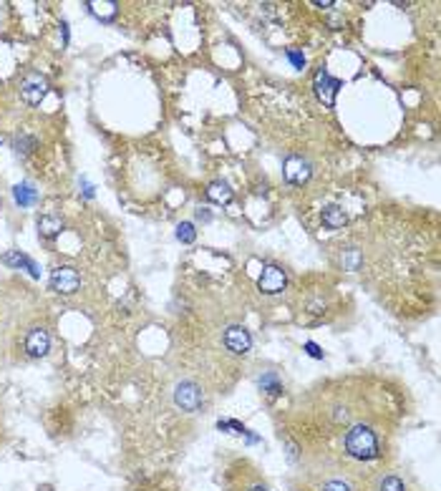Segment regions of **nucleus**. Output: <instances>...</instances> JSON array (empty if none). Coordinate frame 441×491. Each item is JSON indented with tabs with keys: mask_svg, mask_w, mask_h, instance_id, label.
Masks as SVG:
<instances>
[{
	"mask_svg": "<svg viewBox=\"0 0 441 491\" xmlns=\"http://www.w3.org/2000/svg\"><path fill=\"white\" fill-rule=\"evenodd\" d=\"M207 199L214 204H229L232 202V189H229L224 182H212L207 187Z\"/></svg>",
	"mask_w": 441,
	"mask_h": 491,
	"instance_id": "nucleus-11",
	"label": "nucleus"
},
{
	"mask_svg": "<svg viewBox=\"0 0 441 491\" xmlns=\"http://www.w3.org/2000/svg\"><path fill=\"white\" fill-rule=\"evenodd\" d=\"M48 348H51V338H48V333L43 330V328H33L26 338L28 355H33V358H43V355L48 353Z\"/></svg>",
	"mask_w": 441,
	"mask_h": 491,
	"instance_id": "nucleus-9",
	"label": "nucleus"
},
{
	"mask_svg": "<svg viewBox=\"0 0 441 491\" xmlns=\"http://www.w3.org/2000/svg\"><path fill=\"white\" fill-rule=\"evenodd\" d=\"M287 56H290V61H292V64H295V66H298V69H303V56L295 54V51H290V54H287Z\"/></svg>",
	"mask_w": 441,
	"mask_h": 491,
	"instance_id": "nucleus-20",
	"label": "nucleus"
},
{
	"mask_svg": "<svg viewBox=\"0 0 441 491\" xmlns=\"http://www.w3.org/2000/svg\"><path fill=\"white\" fill-rule=\"evenodd\" d=\"M282 171H285V179L290 184H305L310 179V164L303 156H287L282 161Z\"/></svg>",
	"mask_w": 441,
	"mask_h": 491,
	"instance_id": "nucleus-5",
	"label": "nucleus"
},
{
	"mask_svg": "<svg viewBox=\"0 0 441 491\" xmlns=\"http://www.w3.org/2000/svg\"><path fill=\"white\" fill-rule=\"evenodd\" d=\"M46 91H48V83H46V79H43L41 74H28L26 79H23L21 93H23V98H26L28 103H33V106L43 101Z\"/></svg>",
	"mask_w": 441,
	"mask_h": 491,
	"instance_id": "nucleus-4",
	"label": "nucleus"
},
{
	"mask_svg": "<svg viewBox=\"0 0 441 491\" xmlns=\"http://www.w3.org/2000/svg\"><path fill=\"white\" fill-rule=\"evenodd\" d=\"M340 88V81L330 79L328 71H315V93H318V98L325 103V106H333L335 103V93H338Z\"/></svg>",
	"mask_w": 441,
	"mask_h": 491,
	"instance_id": "nucleus-6",
	"label": "nucleus"
},
{
	"mask_svg": "<svg viewBox=\"0 0 441 491\" xmlns=\"http://www.w3.org/2000/svg\"><path fill=\"white\" fill-rule=\"evenodd\" d=\"M343 454L361 464L383 459V438L368 423H353L343 436Z\"/></svg>",
	"mask_w": 441,
	"mask_h": 491,
	"instance_id": "nucleus-1",
	"label": "nucleus"
},
{
	"mask_svg": "<svg viewBox=\"0 0 441 491\" xmlns=\"http://www.w3.org/2000/svg\"><path fill=\"white\" fill-rule=\"evenodd\" d=\"M318 491H353V486L346 479H325Z\"/></svg>",
	"mask_w": 441,
	"mask_h": 491,
	"instance_id": "nucleus-15",
	"label": "nucleus"
},
{
	"mask_svg": "<svg viewBox=\"0 0 441 491\" xmlns=\"http://www.w3.org/2000/svg\"><path fill=\"white\" fill-rule=\"evenodd\" d=\"M323 225L330 227V230H340V227L346 225V212H343L338 204H330V207L323 212Z\"/></svg>",
	"mask_w": 441,
	"mask_h": 491,
	"instance_id": "nucleus-12",
	"label": "nucleus"
},
{
	"mask_svg": "<svg viewBox=\"0 0 441 491\" xmlns=\"http://www.w3.org/2000/svg\"><path fill=\"white\" fill-rule=\"evenodd\" d=\"M260 385H262V388H270L267 393H277V390H280V385H277V378H275L272 373L265 375V378L260 380Z\"/></svg>",
	"mask_w": 441,
	"mask_h": 491,
	"instance_id": "nucleus-18",
	"label": "nucleus"
},
{
	"mask_svg": "<svg viewBox=\"0 0 441 491\" xmlns=\"http://www.w3.org/2000/svg\"><path fill=\"white\" fill-rule=\"evenodd\" d=\"M16 202L23 204V207L33 204V202H36V189H33L31 184H18V187H16Z\"/></svg>",
	"mask_w": 441,
	"mask_h": 491,
	"instance_id": "nucleus-14",
	"label": "nucleus"
},
{
	"mask_svg": "<svg viewBox=\"0 0 441 491\" xmlns=\"http://www.w3.org/2000/svg\"><path fill=\"white\" fill-rule=\"evenodd\" d=\"M305 350H308L310 355H313V358H323V350H320V348L315 345V343H305Z\"/></svg>",
	"mask_w": 441,
	"mask_h": 491,
	"instance_id": "nucleus-19",
	"label": "nucleus"
},
{
	"mask_svg": "<svg viewBox=\"0 0 441 491\" xmlns=\"http://www.w3.org/2000/svg\"><path fill=\"white\" fill-rule=\"evenodd\" d=\"M61 230H64V222H61L59 217H41V219H38V232H41L46 240L56 237Z\"/></svg>",
	"mask_w": 441,
	"mask_h": 491,
	"instance_id": "nucleus-13",
	"label": "nucleus"
},
{
	"mask_svg": "<svg viewBox=\"0 0 441 491\" xmlns=\"http://www.w3.org/2000/svg\"><path fill=\"white\" fill-rule=\"evenodd\" d=\"M373 491H409V486L399 474H381L373 484Z\"/></svg>",
	"mask_w": 441,
	"mask_h": 491,
	"instance_id": "nucleus-10",
	"label": "nucleus"
},
{
	"mask_svg": "<svg viewBox=\"0 0 441 491\" xmlns=\"http://www.w3.org/2000/svg\"><path fill=\"white\" fill-rule=\"evenodd\" d=\"M79 285H81V278L74 267L64 265V267H56L54 273H51V288H54L56 293L74 295L76 290H79Z\"/></svg>",
	"mask_w": 441,
	"mask_h": 491,
	"instance_id": "nucleus-3",
	"label": "nucleus"
},
{
	"mask_svg": "<svg viewBox=\"0 0 441 491\" xmlns=\"http://www.w3.org/2000/svg\"><path fill=\"white\" fill-rule=\"evenodd\" d=\"M257 288H260L262 293H267V295L280 293V290L285 288V273H282L277 265H267L265 270H262L260 280H257Z\"/></svg>",
	"mask_w": 441,
	"mask_h": 491,
	"instance_id": "nucleus-7",
	"label": "nucleus"
},
{
	"mask_svg": "<svg viewBox=\"0 0 441 491\" xmlns=\"http://www.w3.org/2000/svg\"><path fill=\"white\" fill-rule=\"evenodd\" d=\"M194 235H197V232H194V225H192V222H182V225L177 227V237H179L182 242H187V245L194 242Z\"/></svg>",
	"mask_w": 441,
	"mask_h": 491,
	"instance_id": "nucleus-16",
	"label": "nucleus"
},
{
	"mask_svg": "<svg viewBox=\"0 0 441 491\" xmlns=\"http://www.w3.org/2000/svg\"><path fill=\"white\" fill-rule=\"evenodd\" d=\"M224 345H227L232 353H237V355H242V353L250 350L252 338H250V333L244 330V328L232 325V328H227V333H224Z\"/></svg>",
	"mask_w": 441,
	"mask_h": 491,
	"instance_id": "nucleus-8",
	"label": "nucleus"
},
{
	"mask_svg": "<svg viewBox=\"0 0 441 491\" xmlns=\"http://www.w3.org/2000/svg\"><path fill=\"white\" fill-rule=\"evenodd\" d=\"M239 491H272V489L262 479H255V481H247V484L239 486Z\"/></svg>",
	"mask_w": 441,
	"mask_h": 491,
	"instance_id": "nucleus-17",
	"label": "nucleus"
},
{
	"mask_svg": "<svg viewBox=\"0 0 441 491\" xmlns=\"http://www.w3.org/2000/svg\"><path fill=\"white\" fill-rule=\"evenodd\" d=\"M174 400L182 411L194 413V411H199V406H202V390H199L197 383H192V380H182L174 390Z\"/></svg>",
	"mask_w": 441,
	"mask_h": 491,
	"instance_id": "nucleus-2",
	"label": "nucleus"
}]
</instances>
